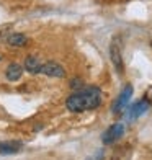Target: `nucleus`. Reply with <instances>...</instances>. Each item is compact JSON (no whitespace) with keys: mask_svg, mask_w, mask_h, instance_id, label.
I'll list each match as a JSON object with an SVG mask.
<instances>
[{"mask_svg":"<svg viewBox=\"0 0 152 160\" xmlns=\"http://www.w3.org/2000/svg\"><path fill=\"white\" fill-rule=\"evenodd\" d=\"M101 105V90L98 87H82L66 100V108L70 113H84L95 110Z\"/></svg>","mask_w":152,"mask_h":160,"instance_id":"1","label":"nucleus"},{"mask_svg":"<svg viewBox=\"0 0 152 160\" xmlns=\"http://www.w3.org/2000/svg\"><path fill=\"white\" fill-rule=\"evenodd\" d=\"M39 74L46 75V77H53V78H64L66 77V69H64L59 62L48 61V62H43Z\"/></svg>","mask_w":152,"mask_h":160,"instance_id":"2","label":"nucleus"},{"mask_svg":"<svg viewBox=\"0 0 152 160\" xmlns=\"http://www.w3.org/2000/svg\"><path fill=\"white\" fill-rule=\"evenodd\" d=\"M123 134H124V126H123L121 122H114V124H111L103 132L101 141H103V144H113V142L119 141L123 137Z\"/></svg>","mask_w":152,"mask_h":160,"instance_id":"3","label":"nucleus"},{"mask_svg":"<svg viewBox=\"0 0 152 160\" xmlns=\"http://www.w3.org/2000/svg\"><path fill=\"white\" fill-rule=\"evenodd\" d=\"M110 57H111V62L114 65L118 74H123L124 70V64H123V56H121V46H119V41L114 38L111 41V46H110Z\"/></svg>","mask_w":152,"mask_h":160,"instance_id":"4","label":"nucleus"},{"mask_svg":"<svg viewBox=\"0 0 152 160\" xmlns=\"http://www.w3.org/2000/svg\"><path fill=\"white\" fill-rule=\"evenodd\" d=\"M133 97V85H126L124 88H123V92L119 93V97L116 98V101H114V105H113V111L114 113H121L124 108L128 106L129 103V100H131Z\"/></svg>","mask_w":152,"mask_h":160,"instance_id":"5","label":"nucleus"},{"mask_svg":"<svg viewBox=\"0 0 152 160\" xmlns=\"http://www.w3.org/2000/svg\"><path fill=\"white\" fill-rule=\"evenodd\" d=\"M23 149V144L20 141H5L0 142V155H13Z\"/></svg>","mask_w":152,"mask_h":160,"instance_id":"6","label":"nucleus"},{"mask_svg":"<svg viewBox=\"0 0 152 160\" xmlns=\"http://www.w3.org/2000/svg\"><path fill=\"white\" fill-rule=\"evenodd\" d=\"M23 75V65L18 62H12L8 64V67L5 69V77L8 82H18Z\"/></svg>","mask_w":152,"mask_h":160,"instance_id":"7","label":"nucleus"},{"mask_svg":"<svg viewBox=\"0 0 152 160\" xmlns=\"http://www.w3.org/2000/svg\"><path fill=\"white\" fill-rule=\"evenodd\" d=\"M41 65H43V62L39 61L38 56H28L23 62V69L26 72H30V74H33V75H38L39 70H41Z\"/></svg>","mask_w":152,"mask_h":160,"instance_id":"8","label":"nucleus"},{"mask_svg":"<svg viewBox=\"0 0 152 160\" xmlns=\"http://www.w3.org/2000/svg\"><path fill=\"white\" fill-rule=\"evenodd\" d=\"M147 108H149V101L147 100H141V101H137V103H134L131 108H129V119L139 118L141 114H144L147 111Z\"/></svg>","mask_w":152,"mask_h":160,"instance_id":"9","label":"nucleus"},{"mask_svg":"<svg viewBox=\"0 0 152 160\" xmlns=\"http://www.w3.org/2000/svg\"><path fill=\"white\" fill-rule=\"evenodd\" d=\"M7 42H8L10 46L21 48V46L28 44V38L23 33H12V34H8V38H7Z\"/></svg>","mask_w":152,"mask_h":160,"instance_id":"10","label":"nucleus"},{"mask_svg":"<svg viewBox=\"0 0 152 160\" xmlns=\"http://www.w3.org/2000/svg\"><path fill=\"white\" fill-rule=\"evenodd\" d=\"M70 88L72 90H79V88H82V87H84V80L82 78H79V77H74V78H72L70 80Z\"/></svg>","mask_w":152,"mask_h":160,"instance_id":"11","label":"nucleus"}]
</instances>
